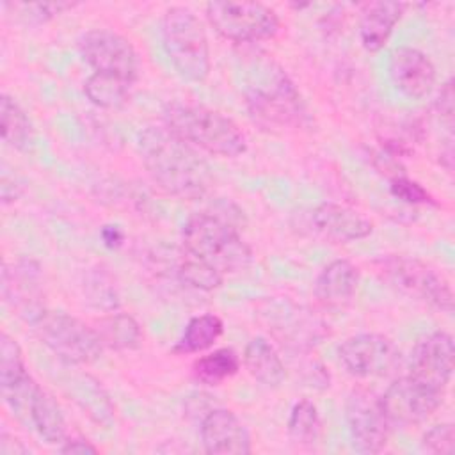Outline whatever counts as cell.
I'll use <instances>...</instances> for the list:
<instances>
[{"label":"cell","instance_id":"obj_1","mask_svg":"<svg viewBox=\"0 0 455 455\" xmlns=\"http://www.w3.org/2000/svg\"><path fill=\"white\" fill-rule=\"evenodd\" d=\"M139 155L153 181L171 196L199 199L213 183L208 162L167 126L144 128L139 135Z\"/></svg>","mask_w":455,"mask_h":455},{"label":"cell","instance_id":"obj_2","mask_svg":"<svg viewBox=\"0 0 455 455\" xmlns=\"http://www.w3.org/2000/svg\"><path fill=\"white\" fill-rule=\"evenodd\" d=\"M243 69V96L254 123L274 132L295 130L307 121L299 89L272 57L252 55Z\"/></svg>","mask_w":455,"mask_h":455},{"label":"cell","instance_id":"obj_3","mask_svg":"<svg viewBox=\"0 0 455 455\" xmlns=\"http://www.w3.org/2000/svg\"><path fill=\"white\" fill-rule=\"evenodd\" d=\"M164 126L194 148L212 155L236 158L245 153L247 140L238 124L219 110L188 101H171L164 108Z\"/></svg>","mask_w":455,"mask_h":455},{"label":"cell","instance_id":"obj_4","mask_svg":"<svg viewBox=\"0 0 455 455\" xmlns=\"http://www.w3.org/2000/svg\"><path fill=\"white\" fill-rule=\"evenodd\" d=\"M185 252L217 270L236 272L251 263L252 251L243 242L235 222L215 212H199L187 219L181 233Z\"/></svg>","mask_w":455,"mask_h":455},{"label":"cell","instance_id":"obj_5","mask_svg":"<svg viewBox=\"0 0 455 455\" xmlns=\"http://www.w3.org/2000/svg\"><path fill=\"white\" fill-rule=\"evenodd\" d=\"M162 46L180 76L204 82L212 69L206 30L194 11L172 5L162 18Z\"/></svg>","mask_w":455,"mask_h":455},{"label":"cell","instance_id":"obj_6","mask_svg":"<svg viewBox=\"0 0 455 455\" xmlns=\"http://www.w3.org/2000/svg\"><path fill=\"white\" fill-rule=\"evenodd\" d=\"M28 325L36 338L66 364H91L105 348L94 327L64 311L44 307Z\"/></svg>","mask_w":455,"mask_h":455},{"label":"cell","instance_id":"obj_7","mask_svg":"<svg viewBox=\"0 0 455 455\" xmlns=\"http://www.w3.org/2000/svg\"><path fill=\"white\" fill-rule=\"evenodd\" d=\"M206 18L217 34L235 43L265 41L279 30L275 11L261 2H210Z\"/></svg>","mask_w":455,"mask_h":455},{"label":"cell","instance_id":"obj_8","mask_svg":"<svg viewBox=\"0 0 455 455\" xmlns=\"http://www.w3.org/2000/svg\"><path fill=\"white\" fill-rule=\"evenodd\" d=\"M78 48L92 73L117 76L130 84L137 80V52L124 36L110 28H92L80 37Z\"/></svg>","mask_w":455,"mask_h":455},{"label":"cell","instance_id":"obj_9","mask_svg":"<svg viewBox=\"0 0 455 455\" xmlns=\"http://www.w3.org/2000/svg\"><path fill=\"white\" fill-rule=\"evenodd\" d=\"M382 272L407 295L428 302L444 313L453 311V291L450 283L427 263L414 258L393 256L382 261Z\"/></svg>","mask_w":455,"mask_h":455},{"label":"cell","instance_id":"obj_10","mask_svg":"<svg viewBox=\"0 0 455 455\" xmlns=\"http://www.w3.org/2000/svg\"><path fill=\"white\" fill-rule=\"evenodd\" d=\"M338 357L341 366L354 377H387L400 366L402 355L393 339L377 332H363L347 338Z\"/></svg>","mask_w":455,"mask_h":455},{"label":"cell","instance_id":"obj_11","mask_svg":"<svg viewBox=\"0 0 455 455\" xmlns=\"http://www.w3.org/2000/svg\"><path fill=\"white\" fill-rule=\"evenodd\" d=\"M345 419L352 446L361 453H379L389 435V423L384 414L380 396L373 391L352 389L345 402Z\"/></svg>","mask_w":455,"mask_h":455},{"label":"cell","instance_id":"obj_12","mask_svg":"<svg viewBox=\"0 0 455 455\" xmlns=\"http://www.w3.org/2000/svg\"><path fill=\"white\" fill-rule=\"evenodd\" d=\"M453 361V338L444 331L430 332L421 338L412 350L409 377L423 387L444 396L451 380Z\"/></svg>","mask_w":455,"mask_h":455},{"label":"cell","instance_id":"obj_13","mask_svg":"<svg viewBox=\"0 0 455 455\" xmlns=\"http://www.w3.org/2000/svg\"><path fill=\"white\" fill-rule=\"evenodd\" d=\"M384 414L389 427H411L423 423L443 403V395H437L409 375L395 379L380 396Z\"/></svg>","mask_w":455,"mask_h":455},{"label":"cell","instance_id":"obj_14","mask_svg":"<svg viewBox=\"0 0 455 455\" xmlns=\"http://www.w3.org/2000/svg\"><path fill=\"white\" fill-rule=\"evenodd\" d=\"M39 265L32 259H20L2 268V299L27 323L44 309Z\"/></svg>","mask_w":455,"mask_h":455},{"label":"cell","instance_id":"obj_15","mask_svg":"<svg viewBox=\"0 0 455 455\" xmlns=\"http://www.w3.org/2000/svg\"><path fill=\"white\" fill-rule=\"evenodd\" d=\"M393 85L407 98L419 100L432 92L435 85V66L421 50L398 46L389 55L387 64Z\"/></svg>","mask_w":455,"mask_h":455},{"label":"cell","instance_id":"obj_16","mask_svg":"<svg viewBox=\"0 0 455 455\" xmlns=\"http://www.w3.org/2000/svg\"><path fill=\"white\" fill-rule=\"evenodd\" d=\"M201 443L206 453L213 455H247L252 451L251 435L240 418L224 407L204 414L199 427Z\"/></svg>","mask_w":455,"mask_h":455},{"label":"cell","instance_id":"obj_17","mask_svg":"<svg viewBox=\"0 0 455 455\" xmlns=\"http://www.w3.org/2000/svg\"><path fill=\"white\" fill-rule=\"evenodd\" d=\"M311 220L315 228L334 242H355L373 231V224L363 213L338 203H322L315 208Z\"/></svg>","mask_w":455,"mask_h":455},{"label":"cell","instance_id":"obj_18","mask_svg":"<svg viewBox=\"0 0 455 455\" xmlns=\"http://www.w3.org/2000/svg\"><path fill=\"white\" fill-rule=\"evenodd\" d=\"M18 419L27 427L30 425V428H34L50 444H59L66 439L64 414L55 398L41 386L34 389Z\"/></svg>","mask_w":455,"mask_h":455},{"label":"cell","instance_id":"obj_19","mask_svg":"<svg viewBox=\"0 0 455 455\" xmlns=\"http://www.w3.org/2000/svg\"><path fill=\"white\" fill-rule=\"evenodd\" d=\"M359 284V270L348 259L331 261L315 281V295L327 307L348 304Z\"/></svg>","mask_w":455,"mask_h":455},{"label":"cell","instance_id":"obj_20","mask_svg":"<svg viewBox=\"0 0 455 455\" xmlns=\"http://www.w3.org/2000/svg\"><path fill=\"white\" fill-rule=\"evenodd\" d=\"M405 5L391 0L370 2L361 11L359 21V37L361 44L368 52H379L389 39L395 30V25L400 21Z\"/></svg>","mask_w":455,"mask_h":455},{"label":"cell","instance_id":"obj_21","mask_svg":"<svg viewBox=\"0 0 455 455\" xmlns=\"http://www.w3.org/2000/svg\"><path fill=\"white\" fill-rule=\"evenodd\" d=\"M243 364L249 375L267 387H279L286 379V368L277 350L261 336L252 338L245 345Z\"/></svg>","mask_w":455,"mask_h":455},{"label":"cell","instance_id":"obj_22","mask_svg":"<svg viewBox=\"0 0 455 455\" xmlns=\"http://www.w3.org/2000/svg\"><path fill=\"white\" fill-rule=\"evenodd\" d=\"M103 347L112 350H135L142 343V329L137 320L126 313H110L96 322Z\"/></svg>","mask_w":455,"mask_h":455},{"label":"cell","instance_id":"obj_23","mask_svg":"<svg viewBox=\"0 0 455 455\" xmlns=\"http://www.w3.org/2000/svg\"><path fill=\"white\" fill-rule=\"evenodd\" d=\"M69 391L73 400L85 411V414L96 423H110L114 418V405L108 400L105 389L89 375L78 373L71 377Z\"/></svg>","mask_w":455,"mask_h":455},{"label":"cell","instance_id":"obj_24","mask_svg":"<svg viewBox=\"0 0 455 455\" xmlns=\"http://www.w3.org/2000/svg\"><path fill=\"white\" fill-rule=\"evenodd\" d=\"M224 332V323L220 316L213 313H203L192 316L183 329L181 338L174 345L172 352L176 354H196L203 352L217 343Z\"/></svg>","mask_w":455,"mask_h":455},{"label":"cell","instance_id":"obj_25","mask_svg":"<svg viewBox=\"0 0 455 455\" xmlns=\"http://www.w3.org/2000/svg\"><path fill=\"white\" fill-rule=\"evenodd\" d=\"M0 130L2 140L12 149H25L34 133L25 110L7 94H2L0 98Z\"/></svg>","mask_w":455,"mask_h":455},{"label":"cell","instance_id":"obj_26","mask_svg":"<svg viewBox=\"0 0 455 455\" xmlns=\"http://www.w3.org/2000/svg\"><path fill=\"white\" fill-rule=\"evenodd\" d=\"M240 370V357L233 348H219L196 359L194 377L206 386H217Z\"/></svg>","mask_w":455,"mask_h":455},{"label":"cell","instance_id":"obj_27","mask_svg":"<svg viewBox=\"0 0 455 455\" xmlns=\"http://www.w3.org/2000/svg\"><path fill=\"white\" fill-rule=\"evenodd\" d=\"M132 85L133 84L117 76L92 73L85 80L84 91L94 105L101 108H116L126 101Z\"/></svg>","mask_w":455,"mask_h":455},{"label":"cell","instance_id":"obj_28","mask_svg":"<svg viewBox=\"0 0 455 455\" xmlns=\"http://www.w3.org/2000/svg\"><path fill=\"white\" fill-rule=\"evenodd\" d=\"M320 416L318 409L309 400H299L288 418V435L293 443L309 446L320 437Z\"/></svg>","mask_w":455,"mask_h":455},{"label":"cell","instance_id":"obj_29","mask_svg":"<svg viewBox=\"0 0 455 455\" xmlns=\"http://www.w3.org/2000/svg\"><path fill=\"white\" fill-rule=\"evenodd\" d=\"M187 256L188 258H183L176 268V275L183 284L201 291H213L222 284L224 274L220 270L196 256Z\"/></svg>","mask_w":455,"mask_h":455},{"label":"cell","instance_id":"obj_30","mask_svg":"<svg viewBox=\"0 0 455 455\" xmlns=\"http://www.w3.org/2000/svg\"><path fill=\"white\" fill-rule=\"evenodd\" d=\"M27 366L23 352L18 341L7 332L0 334V387L12 386L27 377Z\"/></svg>","mask_w":455,"mask_h":455},{"label":"cell","instance_id":"obj_31","mask_svg":"<svg viewBox=\"0 0 455 455\" xmlns=\"http://www.w3.org/2000/svg\"><path fill=\"white\" fill-rule=\"evenodd\" d=\"M76 4L71 2H37V4H9L5 2V9H12L16 18L30 25H41L48 20L62 14L68 9H73Z\"/></svg>","mask_w":455,"mask_h":455},{"label":"cell","instance_id":"obj_32","mask_svg":"<svg viewBox=\"0 0 455 455\" xmlns=\"http://www.w3.org/2000/svg\"><path fill=\"white\" fill-rule=\"evenodd\" d=\"M425 450L437 455H451L455 451V427L453 423H439L423 434Z\"/></svg>","mask_w":455,"mask_h":455},{"label":"cell","instance_id":"obj_33","mask_svg":"<svg viewBox=\"0 0 455 455\" xmlns=\"http://www.w3.org/2000/svg\"><path fill=\"white\" fill-rule=\"evenodd\" d=\"M389 188H391V194L396 199H400V201H403L407 204H427V203H432L430 192L423 185H419L418 181H414V180H411L407 176H395L391 180Z\"/></svg>","mask_w":455,"mask_h":455},{"label":"cell","instance_id":"obj_34","mask_svg":"<svg viewBox=\"0 0 455 455\" xmlns=\"http://www.w3.org/2000/svg\"><path fill=\"white\" fill-rule=\"evenodd\" d=\"M437 107H439V114L451 123V119H453V82L451 80H448L443 85Z\"/></svg>","mask_w":455,"mask_h":455},{"label":"cell","instance_id":"obj_35","mask_svg":"<svg viewBox=\"0 0 455 455\" xmlns=\"http://www.w3.org/2000/svg\"><path fill=\"white\" fill-rule=\"evenodd\" d=\"M62 453L71 455H85V453H98V448L85 439H64V444L59 448Z\"/></svg>","mask_w":455,"mask_h":455},{"label":"cell","instance_id":"obj_36","mask_svg":"<svg viewBox=\"0 0 455 455\" xmlns=\"http://www.w3.org/2000/svg\"><path fill=\"white\" fill-rule=\"evenodd\" d=\"M25 453H28V448H25L21 441L9 435L7 432L0 434V455H25Z\"/></svg>","mask_w":455,"mask_h":455},{"label":"cell","instance_id":"obj_37","mask_svg":"<svg viewBox=\"0 0 455 455\" xmlns=\"http://www.w3.org/2000/svg\"><path fill=\"white\" fill-rule=\"evenodd\" d=\"M100 235H101L103 243H105L108 249L119 247V245L123 243V240H124L123 229H121L119 226H116V224H107V226H103Z\"/></svg>","mask_w":455,"mask_h":455}]
</instances>
